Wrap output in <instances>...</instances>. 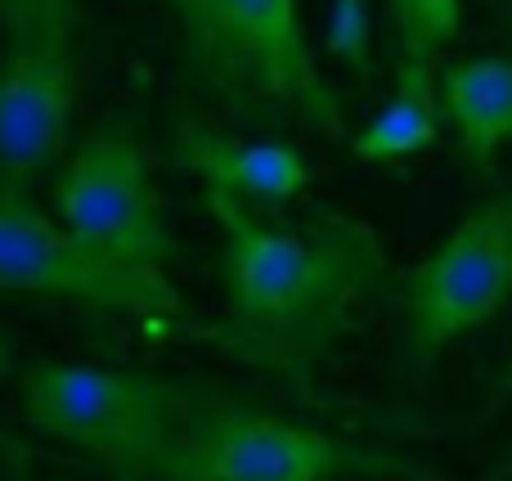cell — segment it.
Returning <instances> with one entry per match:
<instances>
[{"instance_id": "7", "label": "cell", "mask_w": 512, "mask_h": 481, "mask_svg": "<svg viewBox=\"0 0 512 481\" xmlns=\"http://www.w3.org/2000/svg\"><path fill=\"white\" fill-rule=\"evenodd\" d=\"M396 297L418 369L495 320L512 297V185L468 207L423 261L400 270Z\"/></svg>"}, {"instance_id": "12", "label": "cell", "mask_w": 512, "mask_h": 481, "mask_svg": "<svg viewBox=\"0 0 512 481\" xmlns=\"http://www.w3.org/2000/svg\"><path fill=\"white\" fill-rule=\"evenodd\" d=\"M387 9L400 36V59L436 63L463 27V0H387Z\"/></svg>"}, {"instance_id": "13", "label": "cell", "mask_w": 512, "mask_h": 481, "mask_svg": "<svg viewBox=\"0 0 512 481\" xmlns=\"http://www.w3.org/2000/svg\"><path fill=\"white\" fill-rule=\"evenodd\" d=\"M324 54L355 77H373V0H333L328 5Z\"/></svg>"}, {"instance_id": "4", "label": "cell", "mask_w": 512, "mask_h": 481, "mask_svg": "<svg viewBox=\"0 0 512 481\" xmlns=\"http://www.w3.org/2000/svg\"><path fill=\"white\" fill-rule=\"evenodd\" d=\"M153 481H441L414 459L333 437L221 392L207 401Z\"/></svg>"}, {"instance_id": "3", "label": "cell", "mask_w": 512, "mask_h": 481, "mask_svg": "<svg viewBox=\"0 0 512 481\" xmlns=\"http://www.w3.org/2000/svg\"><path fill=\"white\" fill-rule=\"evenodd\" d=\"M216 396L221 387L212 383L63 360H36L18 378L23 419L41 437L95 459L117 481L158 477L185 423Z\"/></svg>"}, {"instance_id": "11", "label": "cell", "mask_w": 512, "mask_h": 481, "mask_svg": "<svg viewBox=\"0 0 512 481\" xmlns=\"http://www.w3.org/2000/svg\"><path fill=\"white\" fill-rule=\"evenodd\" d=\"M441 140V99H436V63L400 59L396 86H391L387 104L346 135V149L355 162H373V167H391V162H409L427 153Z\"/></svg>"}, {"instance_id": "8", "label": "cell", "mask_w": 512, "mask_h": 481, "mask_svg": "<svg viewBox=\"0 0 512 481\" xmlns=\"http://www.w3.org/2000/svg\"><path fill=\"white\" fill-rule=\"evenodd\" d=\"M54 216L77 239L131 266L167 270L180 257V243L162 212L153 167L135 126L104 122L54 162Z\"/></svg>"}, {"instance_id": "1", "label": "cell", "mask_w": 512, "mask_h": 481, "mask_svg": "<svg viewBox=\"0 0 512 481\" xmlns=\"http://www.w3.org/2000/svg\"><path fill=\"white\" fill-rule=\"evenodd\" d=\"M203 207L221 230L225 311L216 320L194 315L185 338L212 342L261 374L310 383L319 360L391 284L382 234L337 207H315L301 221H265L221 189H203Z\"/></svg>"}, {"instance_id": "9", "label": "cell", "mask_w": 512, "mask_h": 481, "mask_svg": "<svg viewBox=\"0 0 512 481\" xmlns=\"http://www.w3.org/2000/svg\"><path fill=\"white\" fill-rule=\"evenodd\" d=\"M171 162L203 180V189L239 198L248 207H283L310 189V162L288 140H239L230 131L185 117L171 131Z\"/></svg>"}, {"instance_id": "6", "label": "cell", "mask_w": 512, "mask_h": 481, "mask_svg": "<svg viewBox=\"0 0 512 481\" xmlns=\"http://www.w3.org/2000/svg\"><path fill=\"white\" fill-rule=\"evenodd\" d=\"M0 293L77 302L171 333H185V324L194 320L167 270L131 266L99 252L95 243L77 239L59 216L41 212L32 194L0 198Z\"/></svg>"}, {"instance_id": "16", "label": "cell", "mask_w": 512, "mask_h": 481, "mask_svg": "<svg viewBox=\"0 0 512 481\" xmlns=\"http://www.w3.org/2000/svg\"><path fill=\"white\" fill-rule=\"evenodd\" d=\"M9 481H36V477H9Z\"/></svg>"}, {"instance_id": "10", "label": "cell", "mask_w": 512, "mask_h": 481, "mask_svg": "<svg viewBox=\"0 0 512 481\" xmlns=\"http://www.w3.org/2000/svg\"><path fill=\"white\" fill-rule=\"evenodd\" d=\"M441 122L454 126L459 153L477 176H495V162L512 144V59L468 54L436 68Z\"/></svg>"}, {"instance_id": "5", "label": "cell", "mask_w": 512, "mask_h": 481, "mask_svg": "<svg viewBox=\"0 0 512 481\" xmlns=\"http://www.w3.org/2000/svg\"><path fill=\"white\" fill-rule=\"evenodd\" d=\"M0 198L32 194L68 149L77 108V0H0Z\"/></svg>"}, {"instance_id": "2", "label": "cell", "mask_w": 512, "mask_h": 481, "mask_svg": "<svg viewBox=\"0 0 512 481\" xmlns=\"http://www.w3.org/2000/svg\"><path fill=\"white\" fill-rule=\"evenodd\" d=\"M176 18L180 59L198 90L265 126L346 140V99L306 36L301 0H153Z\"/></svg>"}, {"instance_id": "15", "label": "cell", "mask_w": 512, "mask_h": 481, "mask_svg": "<svg viewBox=\"0 0 512 481\" xmlns=\"http://www.w3.org/2000/svg\"><path fill=\"white\" fill-rule=\"evenodd\" d=\"M499 396H512V356H508V369H504V378H499Z\"/></svg>"}, {"instance_id": "14", "label": "cell", "mask_w": 512, "mask_h": 481, "mask_svg": "<svg viewBox=\"0 0 512 481\" xmlns=\"http://www.w3.org/2000/svg\"><path fill=\"white\" fill-rule=\"evenodd\" d=\"M9 369H14V347H9V338L0 333V378H5Z\"/></svg>"}]
</instances>
